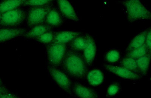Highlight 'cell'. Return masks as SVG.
I'll return each mask as SVG.
<instances>
[{
  "label": "cell",
  "mask_w": 151,
  "mask_h": 98,
  "mask_svg": "<svg viewBox=\"0 0 151 98\" xmlns=\"http://www.w3.org/2000/svg\"><path fill=\"white\" fill-rule=\"evenodd\" d=\"M59 67L71 79L80 81L85 78L88 66L82 53L68 48Z\"/></svg>",
  "instance_id": "1"
},
{
  "label": "cell",
  "mask_w": 151,
  "mask_h": 98,
  "mask_svg": "<svg viewBox=\"0 0 151 98\" xmlns=\"http://www.w3.org/2000/svg\"><path fill=\"white\" fill-rule=\"evenodd\" d=\"M126 12L127 18L131 23L150 20V11L144 6L141 0H125L122 2Z\"/></svg>",
  "instance_id": "2"
},
{
  "label": "cell",
  "mask_w": 151,
  "mask_h": 98,
  "mask_svg": "<svg viewBox=\"0 0 151 98\" xmlns=\"http://www.w3.org/2000/svg\"><path fill=\"white\" fill-rule=\"evenodd\" d=\"M27 12L19 8L0 14V26L3 28H20L26 20Z\"/></svg>",
  "instance_id": "3"
},
{
  "label": "cell",
  "mask_w": 151,
  "mask_h": 98,
  "mask_svg": "<svg viewBox=\"0 0 151 98\" xmlns=\"http://www.w3.org/2000/svg\"><path fill=\"white\" fill-rule=\"evenodd\" d=\"M67 49L66 44L52 42L47 45L46 53L49 65L59 68Z\"/></svg>",
  "instance_id": "4"
},
{
  "label": "cell",
  "mask_w": 151,
  "mask_h": 98,
  "mask_svg": "<svg viewBox=\"0 0 151 98\" xmlns=\"http://www.w3.org/2000/svg\"><path fill=\"white\" fill-rule=\"evenodd\" d=\"M47 69L51 77L59 88L70 96H73L71 92L72 82L70 78L58 67L49 65Z\"/></svg>",
  "instance_id": "5"
},
{
  "label": "cell",
  "mask_w": 151,
  "mask_h": 98,
  "mask_svg": "<svg viewBox=\"0 0 151 98\" xmlns=\"http://www.w3.org/2000/svg\"><path fill=\"white\" fill-rule=\"evenodd\" d=\"M52 6V4L30 7L27 13L25 21L27 26L30 29L36 25L44 24L46 17Z\"/></svg>",
  "instance_id": "6"
},
{
  "label": "cell",
  "mask_w": 151,
  "mask_h": 98,
  "mask_svg": "<svg viewBox=\"0 0 151 98\" xmlns=\"http://www.w3.org/2000/svg\"><path fill=\"white\" fill-rule=\"evenodd\" d=\"M102 67L107 72L124 80L137 81L141 80L142 76L134 73L119 65L104 64Z\"/></svg>",
  "instance_id": "7"
},
{
  "label": "cell",
  "mask_w": 151,
  "mask_h": 98,
  "mask_svg": "<svg viewBox=\"0 0 151 98\" xmlns=\"http://www.w3.org/2000/svg\"><path fill=\"white\" fill-rule=\"evenodd\" d=\"M87 42L82 52L83 58L88 67L93 65L96 56L97 47L95 40L92 36L86 34Z\"/></svg>",
  "instance_id": "8"
},
{
  "label": "cell",
  "mask_w": 151,
  "mask_h": 98,
  "mask_svg": "<svg viewBox=\"0 0 151 98\" xmlns=\"http://www.w3.org/2000/svg\"><path fill=\"white\" fill-rule=\"evenodd\" d=\"M71 92L73 96L81 98H97L98 94L92 88L78 82H72Z\"/></svg>",
  "instance_id": "9"
},
{
  "label": "cell",
  "mask_w": 151,
  "mask_h": 98,
  "mask_svg": "<svg viewBox=\"0 0 151 98\" xmlns=\"http://www.w3.org/2000/svg\"><path fill=\"white\" fill-rule=\"evenodd\" d=\"M59 11L63 17L74 22H78L79 18L75 9L68 0H55Z\"/></svg>",
  "instance_id": "10"
},
{
  "label": "cell",
  "mask_w": 151,
  "mask_h": 98,
  "mask_svg": "<svg viewBox=\"0 0 151 98\" xmlns=\"http://www.w3.org/2000/svg\"><path fill=\"white\" fill-rule=\"evenodd\" d=\"M27 31L26 29L22 28H3L0 29V43L22 37Z\"/></svg>",
  "instance_id": "11"
},
{
  "label": "cell",
  "mask_w": 151,
  "mask_h": 98,
  "mask_svg": "<svg viewBox=\"0 0 151 98\" xmlns=\"http://www.w3.org/2000/svg\"><path fill=\"white\" fill-rule=\"evenodd\" d=\"M64 22L63 17L59 11L52 6L46 17L44 23L52 29L61 26Z\"/></svg>",
  "instance_id": "12"
},
{
  "label": "cell",
  "mask_w": 151,
  "mask_h": 98,
  "mask_svg": "<svg viewBox=\"0 0 151 98\" xmlns=\"http://www.w3.org/2000/svg\"><path fill=\"white\" fill-rule=\"evenodd\" d=\"M81 34L80 32L73 31L56 32L53 42L68 45L74 39Z\"/></svg>",
  "instance_id": "13"
},
{
  "label": "cell",
  "mask_w": 151,
  "mask_h": 98,
  "mask_svg": "<svg viewBox=\"0 0 151 98\" xmlns=\"http://www.w3.org/2000/svg\"><path fill=\"white\" fill-rule=\"evenodd\" d=\"M52 29L45 23L36 25L30 28L29 30L27 31L22 37L28 39H35L45 32L52 30Z\"/></svg>",
  "instance_id": "14"
},
{
  "label": "cell",
  "mask_w": 151,
  "mask_h": 98,
  "mask_svg": "<svg viewBox=\"0 0 151 98\" xmlns=\"http://www.w3.org/2000/svg\"><path fill=\"white\" fill-rule=\"evenodd\" d=\"M85 78L91 86L96 87L102 84L104 76L100 69L94 68L88 71Z\"/></svg>",
  "instance_id": "15"
},
{
  "label": "cell",
  "mask_w": 151,
  "mask_h": 98,
  "mask_svg": "<svg viewBox=\"0 0 151 98\" xmlns=\"http://www.w3.org/2000/svg\"><path fill=\"white\" fill-rule=\"evenodd\" d=\"M148 29H145L139 33L132 39L125 49L126 53L139 48L145 44V38Z\"/></svg>",
  "instance_id": "16"
},
{
  "label": "cell",
  "mask_w": 151,
  "mask_h": 98,
  "mask_svg": "<svg viewBox=\"0 0 151 98\" xmlns=\"http://www.w3.org/2000/svg\"><path fill=\"white\" fill-rule=\"evenodd\" d=\"M151 53L146 54L136 59L137 68L141 76H146L149 72L150 65Z\"/></svg>",
  "instance_id": "17"
},
{
  "label": "cell",
  "mask_w": 151,
  "mask_h": 98,
  "mask_svg": "<svg viewBox=\"0 0 151 98\" xmlns=\"http://www.w3.org/2000/svg\"><path fill=\"white\" fill-rule=\"evenodd\" d=\"M86 35L81 34L74 39L67 46L69 49L82 53L86 45Z\"/></svg>",
  "instance_id": "18"
},
{
  "label": "cell",
  "mask_w": 151,
  "mask_h": 98,
  "mask_svg": "<svg viewBox=\"0 0 151 98\" xmlns=\"http://www.w3.org/2000/svg\"><path fill=\"white\" fill-rule=\"evenodd\" d=\"M24 0H5L0 2V14L20 8L23 5Z\"/></svg>",
  "instance_id": "19"
},
{
  "label": "cell",
  "mask_w": 151,
  "mask_h": 98,
  "mask_svg": "<svg viewBox=\"0 0 151 98\" xmlns=\"http://www.w3.org/2000/svg\"><path fill=\"white\" fill-rule=\"evenodd\" d=\"M118 63L119 65L134 73L140 74L137 68L136 60L133 58L125 56L124 57L121 58Z\"/></svg>",
  "instance_id": "20"
},
{
  "label": "cell",
  "mask_w": 151,
  "mask_h": 98,
  "mask_svg": "<svg viewBox=\"0 0 151 98\" xmlns=\"http://www.w3.org/2000/svg\"><path fill=\"white\" fill-rule=\"evenodd\" d=\"M121 59V52L116 49H111L106 52L104 60L106 64L114 65L119 62Z\"/></svg>",
  "instance_id": "21"
},
{
  "label": "cell",
  "mask_w": 151,
  "mask_h": 98,
  "mask_svg": "<svg viewBox=\"0 0 151 98\" xmlns=\"http://www.w3.org/2000/svg\"><path fill=\"white\" fill-rule=\"evenodd\" d=\"M55 33L56 32L49 31L43 34L35 39L40 43L47 45L53 42Z\"/></svg>",
  "instance_id": "22"
},
{
  "label": "cell",
  "mask_w": 151,
  "mask_h": 98,
  "mask_svg": "<svg viewBox=\"0 0 151 98\" xmlns=\"http://www.w3.org/2000/svg\"><path fill=\"white\" fill-rule=\"evenodd\" d=\"M148 53L149 52H148L146 46L144 44L139 48H136L130 52L126 53L125 56L133 58L136 60L146 54Z\"/></svg>",
  "instance_id": "23"
},
{
  "label": "cell",
  "mask_w": 151,
  "mask_h": 98,
  "mask_svg": "<svg viewBox=\"0 0 151 98\" xmlns=\"http://www.w3.org/2000/svg\"><path fill=\"white\" fill-rule=\"evenodd\" d=\"M55 0H25L23 6L32 7L52 4Z\"/></svg>",
  "instance_id": "24"
},
{
  "label": "cell",
  "mask_w": 151,
  "mask_h": 98,
  "mask_svg": "<svg viewBox=\"0 0 151 98\" xmlns=\"http://www.w3.org/2000/svg\"><path fill=\"white\" fill-rule=\"evenodd\" d=\"M121 91V87L117 83H113L109 84L106 90V97H112L116 96Z\"/></svg>",
  "instance_id": "25"
},
{
  "label": "cell",
  "mask_w": 151,
  "mask_h": 98,
  "mask_svg": "<svg viewBox=\"0 0 151 98\" xmlns=\"http://www.w3.org/2000/svg\"><path fill=\"white\" fill-rule=\"evenodd\" d=\"M145 44L149 53H151V31L150 29H148L145 38Z\"/></svg>",
  "instance_id": "26"
},
{
  "label": "cell",
  "mask_w": 151,
  "mask_h": 98,
  "mask_svg": "<svg viewBox=\"0 0 151 98\" xmlns=\"http://www.w3.org/2000/svg\"><path fill=\"white\" fill-rule=\"evenodd\" d=\"M19 96L16 94H12L10 92L0 93V98H17Z\"/></svg>",
  "instance_id": "27"
},
{
  "label": "cell",
  "mask_w": 151,
  "mask_h": 98,
  "mask_svg": "<svg viewBox=\"0 0 151 98\" xmlns=\"http://www.w3.org/2000/svg\"><path fill=\"white\" fill-rule=\"evenodd\" d=\"M9 92V91L7 88L2 86V85H0V93H5V92Z\"/></svg>",
  "instance_id": "28"
},
{
  "label": "cell",
  "mask_w": 151,
  "mask_h": 98,
  "mask_svg": "<svg viewBox=\"0 0 151 98\" xmlns=\"http://www.w3.org/2000/svg\"><path fill=\"white\" fill-rule=\"evenodd\" d=\"M2 81L1 80V78H0V85H2Z\"/></svg>",
  "instance_id": "29"
},
{
  "label": "cell",
  "mask_w": 151,
  "mask_h": 98,
  "mask_svg": "<svg viewBox=\"0 0 151 98\" xmlns=\"http://www.w3.org/2000/svg\"><path fill=\"white\" fill-rule=\"evenodd\" d=\"M2 1H5V0H2ZM24 1H25V0H24Z\"/></svg>",
  "instance_id": "30"
}]
</instances>
